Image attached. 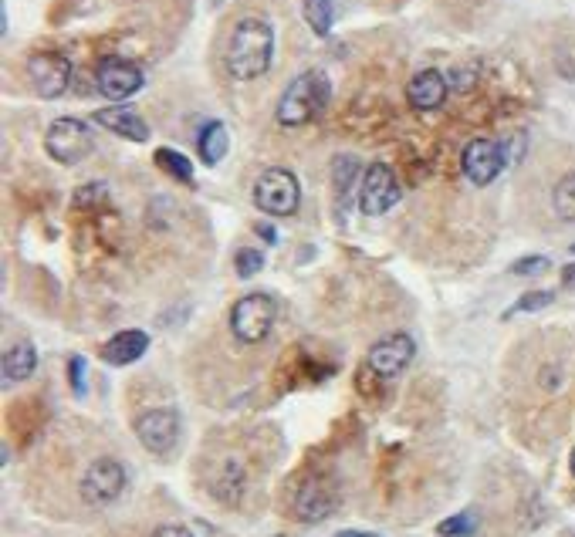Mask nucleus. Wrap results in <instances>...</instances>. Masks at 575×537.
<instances>
[{"mask_svg":"<svg viewBox=\"0 0 575 537\" xmlns=\"http://www.w3.org/2000/svg\"><path fill=\"white\" fill-rule=\"evenodd\" d=\"M68 379H72V392L82 399L85 396V358H78V355L68 358Z\"/></svg>","mask_w":575,"mask_h":537,"instance_id":"27","label":"nucleus"},{"mask_svg":"<svg viewBox=\"0 0 575 537\" xmlns=\"http://www.w3.org/2000/svg\"><path fill=\"white\" fill-rule=\"evenodd\" d=\"M552 207L562 220L575 223V173L559 179V186H555V193H552Z\"/></svg>","mask_w":575,"mask_h":537,"instance_id":"23","label":"nucleus"},{"mask_svg":"<svg viewBox=\"0 0 575 537\" xmlns=\"http://www.w3.org/2000/svg\"><path fill=\"white\" fill-rule=\"evenodd\" d=\"M447 92H450V82L444 71H437V68L417 71V75L410 78V85H406V98H410V105L420 112L440 109V105L447 102Z\"/></svg>","mask_w":575,"mask_h":537,"instance_id":"14","label":"nucleus"},{"mask_svg":"<svg viewBox=\"0 0 575 537\" xmlns=\"http://www.w3.org/2000/svg\"><path fill=\"white\" fill-rule=\"evenodd\" d=\"M400 203V179L386 163H373L359 186V210L366 217H383Z\"/></svg>","mask_w":575,"mask_h":537,"instance_id":"7","label":"nucleus"},{"mask_svg":"<svg viewBox=\"0 0 575 537\" xmlns=\"http://www.w3.org/2000/svg\"><path fill=\"white\" fill-rule=\"evenodd\" d=\"M261 267H264V254L258 247H244V250H237V257H234V271L237 277H254V274H261Z\"/></svg>","mask_w":575,"mask_h":537,"instance_id":"25","label":"nucleus"},{"mask_svg":"<svg viewBox=\"0 0 575 537\" xmlns=\"http://www.w3.org/2000/svg\"><path fill=\"white\" fill-rule=\"evenodd\" d=\"M274 61V28L264 17H241L230 31L224 65L230 78L237 82H251L261 78Z\"/></svg>","mask_w":575,"mask_h":537,"instance_id":"1","label":"nucleus"},{"mask_svg":"<svg viewBox=\"0 0 575 537\" xmlns=\"http://www.w3.org/2000/svg\"><path fill=\"white\" fill-rule=\"evenodd\" d=\"M146 85V75L136 61H126V58H105L99 61L95 68V88L109 98V102H126Z\"/></svg>","mask_w":575,"mask_h":537,"instance_id":"8","label":"nucleus"},{"mask_svg":"<svg viewBox=\"0 0 575 537\" xmlns=\"http://www.w3.org/2000/svg\"><path fill=\"white\" fill-rule=\"evenodd\" d=\"M417 355V342H413L406 331H393V335L379 338V342L369 348L366 355V369L379 375V379H396L406 365Z\"/></svg>","mask_w":575,"mask_h":537,"instance_id":"9","label":"nucleus"},{"mask_svg":"<svg viewBox=\"0 0 575 537\" xmlns=\"http://www.w3.org/2000/svg\"><path fill=\"white\" fill-rule=\"evenodd\" d=\"M504 163V146L498 139H471L460 152V166H464V176L471 179L474 186H491L494 179L501 176Z\"/></svg>","mask_w":575,"mask_h":537,"instance_id":"10","label":"nucleus"},{"mask_svg":"<svg viewBox=\"0 0 575 537\" xmlns=\"http://www.w3.org/2000/svg\"><path fill=\"white\" fill-rule=\"evenodd\" d=\"M153 537H193V531H187L183 524H166V527H156Z\"/></svg>","mask_w":575,"mask_h":537,"instance_id":"29","label":"nucleus"},{"mask_svg":"<svg viewBox=\"0 0 575 537\" xmlns=\"http://www.w3.org/2000/svg\"><path fill=\"white\" fill-rule=\"evenodd\" d=\"M569 467H572V477H575V450H572V460H569Z\"/></svg>","mask_w":575,"mask_h":537,"instance_id":"33","label":"nucleus"},{"mask_svg":"<svg viewBox=\"0 0 575 537\" xmlns=\"http://www.w3.org/2000/svg\"><path fill=\"white\" fill-rule=\"evenodd\" d=\"M146 348H149L146 331L126 328V331H119V335H112V342L102 348V358L109 365H132V362H139V358L146 355Z\"/></svg>","mask_w":575,"mask_h":537,"instance_id":"16","label":"nucleus"},{"mask_svg":"<svg viewBox=\"0 0 575 537\" xmlns=\"http://www.w3.org/2000/svg\"><path fill=\"white\" fill-rule=\"evenodd\" d=\"M366 176V169L359 166L356 156H349V152H339V156L332 159V186H335V196H339V203L352 200V193H356V179Z\"/></svg>","mask_w":575,"mask_h":537,"instance_id":"17","label":"nucleus"},{"mask_svg":"<svg viewBox=\"0 0 575 537\" xmlns=\"http://www.w3.org/2000/svg\"><path fill=\"white\" fill-rule=\"evenodd\" d=\"M552 301H555V294H552V291H532V294H525V298H518V304H515V308H511L504 318L521 315V311H542V308H548V304H552Z\"/></svg>","mask_w":575,"mask_h":537,"instance_id":"26","label":"nucleus"},{"mask_svg":"<svg viewBox=\"0 0 575 537\" xmlns=\"http://www.w3.org/2000/svg\"><path fill=\"white\" fill-rule=\"evenodd\" d=\"M28 78L41 98H61L65 88L72 85V61L58 51H41L28 61Z\"/></svg>","mask_w":575,"mask_h":537,"instance_id":"12","label":"nucleus"},{"mask_svg":"<svg viewBox=\"0 0 575 537\" xmlns=\"http://www.w3.org/2000/svg\"><path fill=\"white\" fill-rule=\"evenodd\" d=\"M274 318H278L274 298L264 291H254L230 308V331H234V338L241 345H258L271 335Z\"/></svg>","mask_w":575,"mask_h":537,"instance_id":"4","label":"nucleus"},{"mask_svg":"<svg viewBox=\"0 0 575 537\" xmlns=\"http://www.w3.org/2000/svg\"><path fill=\"white\" fill-rule=\"evenodd\" d=\"M562 284H565L569 291H575V264H569V267L562 271Z\"/></svg>","mask_w":575,"mask_h":537,"instance_id":"31","label":"nucleus"},{"mask_svg":"<svg viewBox=\"0 0 575 537\" xmlns=\"http://www.w3.org/2000/svg\"><path fill=\"white\" fill-rule=\"evenodd\" d=\"M515 274H542L548 271V257H521V261L511 264Z\"/></svg>","mask_w":575,"mask_h":537,"instance_id":"28","label":"nucleus"},{"mask_svg":"<svg viewBox=\"0 0 575 537\" xmlns=\"http://www.w3.org/2000/svg\"><path fill=\"white\" fill-rule=\"evenodd\" d=\"M247 487V477H244V467L237 460H227L220 467V477H217V487H214V497L224 500V504H237Z\"/></svg>","mask_w":575,"mask_h":537,"instance_id":"20","label":"nucleus"},{"mask_svg":"<svg viewBox=\"0 0 575 537\" xmlns=\"http://www.w3.org/2000/svg\"><path fill=\"white\" fill-rule=\"evenodd\" d=\"M305 21L318 38H329L335 24V7L332 0H305Z\"/></svg>","mask_w":575,"mask_h":537,"instance_id":"21","label":"nucleus"},{"mask_svg":"<svg viewBox=\"0 0 575 537\" xmlns=\"http://www.w3.org/2000/svg\"><path fill=\"white\" fill-rule=\"evenodd\" d=\"M332 98V82L325 71L308 68L298 78H291L288 88L278 98V109H274V119L285 129H298V125L312 122L322 115V109Z\"/></svg>","mask_w":575,"mask_h":537,"instance_id":"2","label":"nucleus"},{"mask_svg":"<svg viewBox=\"0 0 575 537\" xmlns=\"http://www.w3.org/2000/svg\"><path fill=\"white\" fill-rule=\"evenodd\" d=\"M335 537H379V534H373V531H339Z\"/></svg>","mask_w":575,"mask_h":537,"instance_id":"32","label":"nucleus"},{"mask_svg":"<svg viewBox=\"0 0 575 537\" xmlns=\"http://www.w3.org/2000/svg\"><path fill=\"white\" fill-rule=\"evenodd\" d=\"M291 507H295L298 521L318 524V521H325V517H329L335 507H339V494H335V487H332L329 480L312 477V480H305L302 487L295 490V500H291Z\"/></svg>","mask_w":575,"mask_h":537,"instance_id":"13","label":"nucleus"},{"mask_svg":"<svg viewBox=\"0 0 575 537\" xmlns=\"http://www.w3.org/2000/svg\"><path fill=\"white\" fill-rule=\"evenodd\" d=\"M227 149H230V136H227V125L224 122H207L200 129V136H197V152H200V159L207 166H217L220 159L227 156Z\"/></svg>","mask_w":575,"mask_h":537,"instance_id":"19","label":"nucleus"},{"mask_svg":"<svg viewBox=\"0 0 575 537\" xmlns=\"http://www.w3.org/2000/svg\"><path fill=\"white\" fill-rule=\"evenodd\" d=\"M95 122L105 125V129L115 132V136L129 139V142H149V136H153L143 115L126 109V105H112V109L95 112Z\"/></svg>","mask_w":575,"mask_h":537,"instance_id":"15","label":"nucleus"},{"mask_svg":"<svg viewBox=\"0 0 575 537\" xmlns=\"http://www.w3.org/2000/svg\"><path fill=\"white\" fill-rule=\"evenodd\" d=\"M44 149H48V156L61 166H78L85 156H92L95 149L92 129H88L82 119H58L44 132Z\"/></svg>","mask_w":575,"mask_h":537,"instance_id":"5","label":"nucleus"},{"mask_svg":"<svg viewBox=\"0 0 575 537\" xmlns=\"http://www.w3.org/2000/svg\"><path fill=\"white\" fill-rule=\"evenodd\" d=\"M437 534L440 537H471L477 534V514H454V517H447V521H440L437 524Z\"/></svg>","mask_w":575,"mask_h":537,"instance_id":"24","label":"nucleus"},{"mask_svg":"<svg viewBox=\"0 0 575 537\" xmlns=\"http://www.w3.org/2000/svg\"><path fill=\"white\" fill-rule=\"evenodd\" d=\"M572 254H575V247H572Z\"/></svg>","mask_w":575,"mask_h":537,"instance_id":"34","label":"nucleus"},{"mask_svg":"<svg viewBox=\"0 0 575 537\" xmlns=\"http://www.w3.org/2000/svg\"><path fill=\"white\" fill-rule=\"evenodd\" d=\"M136 436L149 453H173L180 443V413L176 409H149L136 419Z\"/></svg>","mask_w":575,"mask_h":537,"instance_id":"11","label":"nucleus"},{"mask_svg":"<svg viewBox=\"0 0 575 537\" xmlns=\"http://www.w3.org/2000/svg\"><path fill=\"white\" fill-rule=\"evenodd\" d=\"M258 234L268 240V244H278V230H274V227H264V223H258Z\"/></svg>","mask_w":575,"mask_h":537,"instance_id":"30","label":"nucleus"},{"mask_svg":"<svg viewBox=\"0 0 575 537\" xmlns=\"http://www.w3.org/2000/svg\"><path fill=\"white\" fill-rule=\"evenodd\" d=\"M34 369H38V352H34V345L28 342H17L7 348V355H4V382H24V379H31Z\"/></svg>","mask_w":575,"mask_h":537,"instance_id":"18","label":"nucleus"},{"mask_svg":"<svg viewBox=\"0 0 575 537\" xmlns=\"http://www.w3.org/2000/svg\"><path fill=\"white\" fill-rule=\"evenodd\" d=\"M298 203H302V183L285 166L264 169L254 183V207L268 217H291L298 213Z\"/></svg>","mask_w":575,"mask_h":537,"instance_id":"3","label":"nucleus"},{"mask_svg":"<svg viewBox=\"0 0 575 537\" xmlns=\"http://www.w3.org/2000/svg\"><path fill=\"white\" fill-rule=\"evenodd\" d=\"M126 490V467L112 456L88 463L85 477H82V500L88 507H109L122 497Z\"/></svg>","mask_w":575,"mask_h":537,"instance_id":"6","label":"nucleus"},{"mask_svg":"<svg viewBox=\"0 0 575 537\" xmlns=\"http://www.w3.org/2000/svg\"><path fill=\"white\" fill-rule=\"evenodd\" d=\"M156 163L166 169L173 179H180V183H193V163L183 152L176 149H156Z\"/></svg>","mask_w":575,"mask_h":537,"instance_id":"22","label":"nucleus"}]
</instances>
